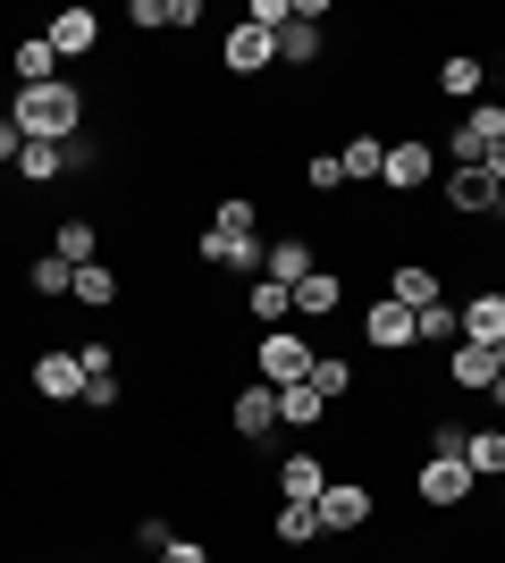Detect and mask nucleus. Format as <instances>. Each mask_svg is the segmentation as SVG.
I'll return each mask as SVG.
<instances>
[{"mask_svg":"<svg viewBox=\"0 0 505 563\" xmlns=\"http://www.w3.org/2000/svg\"><path fill=\"white\" fill-rule=\"evenodd\" d=\"M9 118H18L25 143H76L85 135V93H76V85H18V93H9Z\"/></svg>","mask_w":505,"mask_h":563,"instance_id":"1","label":"nucleus"},{"mask_svg":"<svg viewBox=\"0 0 505 563\" xmlns=\"http://www.w3.org/2000/svg\"><path fill=\"white\" fill-rule=\"evenodd\" d=\"M312 362H320V353L304 345L295 329H262V345H253V378H262V387H304Z\"/></svg>","mask_w":505,"mask_h":563,"instance_id":"2","label":"nucleus"},{"mask_svg":"<svg viewBox=\"0 0 505 563\" xmlns=\"http://www.w3.org/2000/svg\"><path fill=\"white\" fill-rule=\"evenodd\" d=\"M312 505H320V539H354V530H371V514H380V496L362 488V479H329Z\"/></svg>","mask_w":505,"mask_h":563,"instance_id":"3","label":"nucleus"},{"mask_svg":"<svg viewBox=\"0 0 505 563\" xmlns=\"http://www.w3.org/2000/svg\"><path fill=\"white\" fill-rule=\"evenodd\" d=\"M472 488H481V479H472V463H463V454H430V463L413 471V496H421L430 514H455Z\"/></svg>","mask_w":505,"mask_h":563,"instance_id":"4","label":"nucleus"},{"mask_svg":"<svg viewBox=\"0 0 505 563\" xmlns=\"http://www.w3.org/2000/svg\"><path fill=\"white\" fill-rule=\"evenodd\" d=\"M497 143H505V110H497V101H472V110H463V126H455V143H447L438 161H455V168H481L488 152H497Z\"/></svg>","mask_w":505,"mask_h":563,"instance_id":"5","label":"nucleus"},{"mask_svg":"<svg viewBox=\"0 0 505 563\" xmlns=\"http://www.w3.org/2000/svg\"><path fill=\"white\" fill-rule=\"evenodd\" d=\"M447 211H463V219H497V228H505V186L488 177V168H447Z\"/></svg>","mask_w":505,"mask_h":563,"instance_id":"6","label":"nucleus"},{"mask_svg":"<svg viewBox=\"0 0 505 563\" xmlns=\"http://www.w3.org/2000/svg\"><path fill=\"white\" fill-rule=\"evenodd\" d=\"M438 177V143H421V135H405V143H387V177L380 186L387 194H421Z\"/></svg>","mask_w":505,"mask_h":563,"instance_id":"7","label":"nucleus"},{"mask_svg":"<svg viewBox=\"0 0 505 563\" xmlns=\"http://www.w3.org/2000/svg\"><path fill=\"white\" fill-rule=\"evenodd\" d=\"M320 25H329V9H320V0H295L287 34H278V59H287V68H320Z\"/></svg>","mask_w":505,"mask_h":563,"instance_id":"8","label":"nucleus"},{"mask_svg":"<svg viewBox=\"0 0 505 563\" xmlns=\"http://www.w3.org/2000/svg\"><path fill=\"white\" fill-rule=\"evenodd\" d=\"M34 396L43 404H85V362H76V353H34Z\"/></svg>","mask_w":505,"mask_h":563,"instance_id":"9","label":"nucleus"},{"mask_svg":"<svg viewBox=\"0 0 505 563\" xmlns=\"http://www.w3.org/2000/svg\"><path fill=\"white\" fill-rule=\"evenodd\" d=\"M270 59H278V34H262V25H228V43H219V68H228V76H262Z\"/></svg>","mask_w":505,"mask_h":563,"instance_id":"10","label":"nucleus"},{"mask_svg":"<svg viewBox=\"0 0 505 563\" xmlns=\"http://www.w3.org/2000/svg\"><path fill=\"white\" fill-rule=\"evenodd\" d=\"M202 261H211V269H237V278H262V235H219V228H202Z\"/></svg>","mask_w":505,"mask_h":563,"instance_id":"11","label":"nucleus"},{"mask_svg":"<svg viewBox=\"0 0 505 563\" xmlns=\"http://www.w3.org/2000/svg\"><path fill=\"white\" fill-rule=\"evenodd\" d=\"M387 303L430 311V303H447V286H438V269H430V261H405V269H387Z\"/></svg>","mask_w":505,"mask_h":563,"instance_id":"12","label":"nucleus"},{"mask_svg":"<svg viewBox=\"0 0 505 563\" xmlns=\"http://www.w3.org/2000/svg\"><path fill=\"white\" fill-rule=\"evenodd\" d=\"M312 269H320V261H312V244H304V235H278V244L262 253V278H278L287 295H295L304 278H312Z\"/></svg>","mask_w":505,"mask_h":563,"instance_id":"13","label":"nucleus"},{"mask_svg":"<svg viewBox=\"0 0 505 563\" xmlns=\"http://www.w3.org/2000/svg\"><path fill=\"white\" fill-rule=\"evenodd\" d=\"M270 429H278V387H262V378H253V387L237 396V438H244V446H262Z\"/></svg>","mask_w":505,"mask_h":563,"instance_id":"14","label":"nucleus"},{"mask_svg":"<svg viewBox=\"0 0 505 563\" xmlns=\"http://www.w3.org/2000/svg\"><path fill=\"white\" fill-rule=\"evenodd\" d=\"M43 34H51V51H59V59H85V51L101 43V18H94V9H59Z\"/></svg>","mask_w":505,"mask_h":563,"instance_id":"15","label":"nucleus"},{"mask_svg":"<svg viewBox=\"0 0 505 563\" xmlns=\"http://www.w3.org/2000/svg\"><path fill=\"white\" fill-rule=\"evenodd\" d=\"M447 378H455L463 396H488V378H497V353L463 336V345H447Z\"/></svg>","mask_w":505,"mask_h":563,"instance_id":"16","label":"nucleus"},{"mask_svg":"<svg viewBox=\"0 0 505 563\" xmlns=\"http://www.w3.org/2000/svg\"><path fill=\"white\" fill-rule=\"evenodd\" d=\"M337 168H345V186H380V177H387V143L380 135H345Z\"/></svg>","mask_w":505,"mask_h":563,"instance_id":"17","label":"nucleus"},{"mask_svg":"<svg viewBox=\"0 0 505 563\" xmlns=\"http://www.w3.org/2000/svg\"><path fill=\"white\" fill-rule=\"evenodd\" d=\"M9 68H18V85H59V51H51V34H18Z\"/></svg>","mask_w":505,"mask_h":563,"instance_id":"18","label":"nucleus"},{"mask_svg":"<svg viewBox=\"0 0 505 563\" xmlns=\"http://www.w3.org/2000/svg\"><path fill=\"white\" fill-rule=\"evenodd\" d=\"M320 488H329V463H320V454H287V463H278V496H287V505H312Z\"/></svg>","mask_w":505,"mask_h":563,"instance_id":"19","label":"nucleus"},{"mask_svg":"<svg viewBox=\"0 0 505 563\" xmlns=\"http://www.w3.org/2000/svg\"><path fill=\"white\" fill-rule=\"evenodd\" d=\"M463 336L497 353L505 345V295H463Z\"/></svg>","mask_w":505,"mask_h":563,"instance_id":"20","label":"nucleus"},{"mask_svg":"<svg viewBox=\"0 0 505 563\" xmlns=\"http://www.w3.org/2000/svg\"><path fill=\"white\" fill-rule=\"evenodd\" d=\"M362 336H371L380 353H405V345H413V311L380 295V303H371V320H362Z\"/></svg>","mask_w":505,"mask_h":563,"instance_id":"21","label":"nucleus"},{"mask_svg":"<svg viewBox=\"0 0 505 563\" xmlns=\"http://www.w3.org/2000/svg\"><path fill=\"white\" fill-rule=\"evenodd\" d=\"M244 311H253V329H287V320H295V295L278 278H253V286H244Z\"/></svg>","mask_w":505,"mask_h":563,"instance_id":"22","label":"nucleus"},{"mask_svg":"<svg viewBox=\"0 0 505 563\" xmlns=\"http://www.w3.org/2000/svg\"><path fill=\"white\" fill-rule=\"evenodd\" d=\"M481 85H488V68L472 59V51H455V59H438V93H447V101H481Z\"/></svg>","mask_w":505,"mask_h":563,"instance_id":"23","label":"nucleus"},{"mask_svg":"<svg viewBox=\"0 0 505 563\" xmlns=\"http://www.w3.org/2000/svg\"><path fill=\"white\" fill-rule=\"evenodd\" d=\"M51 253L68 261V269H85V261L101 253V228L94 219H59V228H51Z\"/></svg>","mask_w":505,"mask_h":563,"instance_id":"24","label":"nucleus"},{"mask_svg":"<svg viewBox=\"0 0 505 563\" xmlns=\"http://www.w3.org/2000/svg\"><path fill=\"white\" fill-rule=\"evenodd\" d=\"M337 303H345V278H337V269H312V278L295 286V311H304V320H329Z\"/></svg>","mask_w":505,"mask_h":563,"instance_id":"25","label":"nucleus"},{"mask_svg":"<svg viewBox=\"0 0 505 563\" xmlns=\"http://www.w3.org/2000/svg\"><path fill=\"white\" fill-rule=\"evenodd\" d=\"M413 345H463V311H455V303L413 311Z\"/></svg>","mask_w":505,"mask_h":563,"instance_id":"26","label":"nucleus"},{"mask_svg":"<svg viewBox=\"0 0 505 563\" xmlns=\"http://www.w3.org/2000/svg\"><path fill=\"white\" fill-rule=\"evenodd\" d=\"M270 539L278 547H312L320 539V505H278V514H270Z\"/></svg>","mask_w":505,"mask_h":563,"instance_id":"27","label":"nucleus"},{"mask_svg":"<svg viewBox=\"0 0 505 563\" xmlns=\"http://www.w3.org/2000/svg\"><path fill=\"white\" fill-rule=\"evenodd\" d=\"M463 463H472V479H505V429H472Z\"/></svg>","mask_w":505,"mask_h":563,"instance_id":"28","label":"nucleus"},{"mask_svg":"<svg viewBox=\"0 0 505 563\" xmlns=\"http://www.w3.org/2000/svg\"><path fill=\"white\" fill-rule=\"evenodd\" d=\"M18 177H25V186H51V177H68V143H25V152H18Z\"/></svg>","mask_w":505,"mask_h":563,"instance_id":"29","label":"nucleus"},{"mask_svg":"<svg viewBox=\"0 0 505 563\" xmlns=\"http://www.w3.org/2000/svg\"><path fill=\"white\" fill-rule=\"evenodd\" d=\"M68 303H85V311H110V303H119V278H110L101 261H85V269H76V286H68Z\"/></svg>","mask_w":505,"mask_h":563,"instance_id":"30","label":"nucleus"},{"mask_svg":"<svg viewBox=\"0 0 505 563\" xmlns=\"http://www.w3.org/2000/svg\"><path fill=\"white\" fill-rule=\"evenodd\" d=\"M320 421V387L304 378V387H278V429H312Z\"/></svg>","mask_w":505,"mask_h":563,"instance_id":"31","label":"nucleus"},{"mask_svg":"<svg viewBox=\"0 0 505 563\" xmlns=\"http://www.w3.org/2000/svg\"><path fill=\"white\" fill-rule=\"evenodd\" d=\"M312 387H320V404H345V396H354V362L320 353V362H312Z\"/></svg>","mask_w":505,"mask_h":563,"instance_id":"32","label":"nucleus"},{"mask_svg":"<svg viewBox=\"0 0 505 563\" xmlns=\"http://www.w3.org/2000/svg\"><path fill=\"white\" fill-rule=\"evenodd\" d=\"M25 278H34V295H68V286H76V269H68L59 253H43L34 269H25Z\"/></svg>","mask_w":505,"mask_h":563,"instance_id":"33","label":"nucleus"},{"mask_svg":"<svg viewBox=\"0 0 505 563\" xmlns=\"http://www.w3.org/2000/svg\"><path fill=\"white\" fill-rule=\"evenodd\" d=\"M211 228H219V235H253L262 219H253V202H244V194H228V202L211 211Z\"/></svg>","mask_w":505,"mask_h":563,"instance_id":"34","label":"nucleus"},{"mask_svg":"<svg viewBox=\"0 0 505 563\" xmlns=\"http://www.w3.org/2000/svg\"><path fill=\"white\" fill-rule=\"evenodd\" d=\"M304 186H312V194H337V186H345V168H337V152H312V161H304Z\"/></svg>","mask_w":505,"mask_h":563,"instance_id":"35","label":"nucleus"},{"mask_svg":"<svg viewBox=\"0 0 505 563\" xmlns=\"http://www.w3.org/2000/svg\"><path fill=\"white\" fill-rule=\"evenodd\" d=\"M76 362H85V378H110L119 371V345H76Z\"/></svg>","mask_w":505,"mask_h":563,"instance_id":"36","label":"nucleus"},{"mask_svg":"<svg viewBox=\"0 0 505 563\" xmlns=\"http://www.w3.org/2000/svg\"><path fill=\"white\" fill-rule=\"evenodd\" d=\"M127 25H144V34H168V0H135V9H127Z\"/></svg>","mask_w":505,"mask_h":563,"instance_id":"37","label":"nucleus"},{"mask_svg":"<svg viewBox=\"0 0 505 563\" xmlns=\"http://www.w3.org/2000/svg\"><path fill=\"white\" fill-rule=\"evenodd\" d=\"M168 539H177V530H168V521L161 514H144V521H135V547H144V555H161V547Z\"/></svg>","mask_w":505,"mask_h":563,"instance_id":"38","label":"nucleus"},{"mask_svg":"<svg viewBox=\"0 0 505 563\" xmlns=\"http://www.w3.org/2000/svg\"><path fill=\"white\" fill-rule=\"evenodd\" d=\"M85 404H94V412H119V371H110V378H85Z\"/></svg>","mask_w":505,"mask_h":563,"instance_id":"39","label":"nucleus"},{"mask_svg":"<svg viewBox=\"0 0 505 563\" xmlns=\"http://www.w3.org/2000/svg\"><path fill=\"white\" fill-rule=\"evenodd\" d=\"M463 438H472L463 421H438V429H430V454H463Z\"/></svg>","mask_w":505,"mask_h":563,"instance_id":"40","label":"nucleus"},{"mask_svg":"<svg viewBox=\"0 0 505 563\" xmlns=\"http://www.w3.org/2000/svg\"><path fill=\"white\" fill-rule=\"evenodd\" d=\"M161 563H211V547H202V539H168Z\"/></svg>","mask_w":505,"mask_h":563,"instance_id":"41","label":"nucleus"},{"mask_svg":"<svg viewBox=\"0 0 505 563\" xmlns=\"http://www.w3.org/2000/svg\"><path fill=\"white\" fill-rule=\"evenodd\" d=\"M18 152H25V135H18V118H9V110H0V161H9V168H18Z\"/></svg>","mask_w":505,"mask_h":563,"instance_id":"42","label":"nucleus"},{"mask_svg":"<svg viewBox=\"0 0 505 563\" xmlns=\"http://www.w3.org/2000/svg\"><path fill=\"white\" fill-rule=\"evenodd\" d=\"M481 168H488V177H497V186H505V143H497V152H488V161H481Z\"/></svg>","mask_w":505,"mask_h":563,"instance_id":"43","label":"nucleus"},{"mask_svg":"<svg viewBox=\"0 0 505 563\" xmlns=\"http://www.w3.org/2000/svg\"><path fill=\"white\" fill-rule=\"evenodd\" d=\"M488 404H497V412H505V371H497V378H488Z\"/></svg>","mask_w":505,"mask_h":563,"instance_id":"44","label":"nucleus"},{"mask_svg":"<svg viewBox=\"0 0 505 563\" xmlns=\"http://www.w3.org/2000/svg\"><path fill=\"white\" fill-rule=\"evenodd\" d=\"M497 371H505V345H497Z\"/></svg>","mask_w":505,"mask_h":563,"instance_id":"45","label":"nucleus"},{"mask_svg":"<svg viewBox=\"0 0 505 563\" xmlns=\"http://www.w3.org/2000/svg\"><path fill=\"white\" fill-rule=\"evenodd\" d=\"M497 505H505V479H497Z\"/></svg>","mask_w":505,"mask_h":563,"instance_id":"46","label":"nucleus"}]
</instances>
